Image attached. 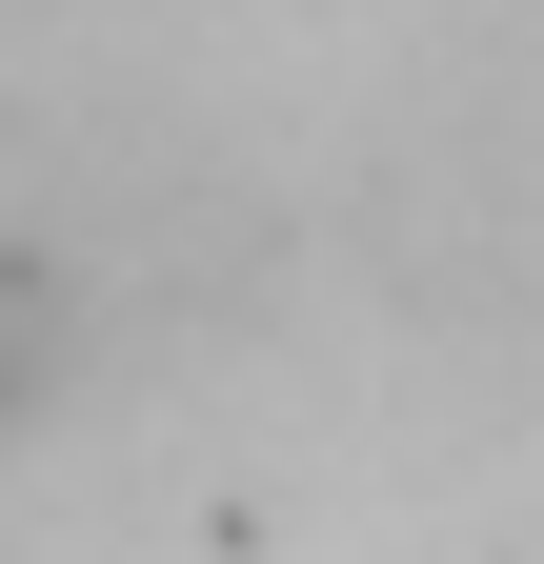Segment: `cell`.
Returning a JSON list of instances; mask_svg holds the SVG:
<instances>
[{
	"label": "cell",
	"instance_id": "obj_1",
	"mask_svg": "<svg viewBox=\"0 0 544 564\" xmlns=\"http://www.w3.org/2000/svg\"><path fill=\"white\" fill-rule=\"evenodd\" d=\"M81 364H101V282L61 262V242H0V444H21Z\"/></svg>",
	"mask_w": 544,
	"mask_h": 564
}]
</instances>
